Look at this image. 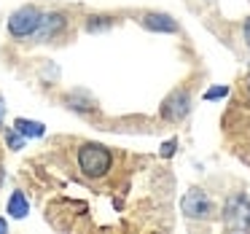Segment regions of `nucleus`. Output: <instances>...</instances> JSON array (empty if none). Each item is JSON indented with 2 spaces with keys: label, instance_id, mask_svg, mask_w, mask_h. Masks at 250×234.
<instances>
[{
  "label": "nucleus",
  "instance_id": "f257e3e1",
  "mask_svg": "<svg viewBox=\"0 0 250 234\" xmlns=\"http://www.w3.org/2000/svg\"><path fill=\"white\" fill-rule=\"evenodd\" d=\"M78 170L86 178H103L110 170V151L97 143H86L78 148Z\"/></svg>",
  "mask_w": 250,
  "mask_h": 234
},
{
  "label": "nucleus",
  "instance_id": "f03ea898",
  "mask_svg": "<svg viewBox=\"0 0 250 234\" xmlns=\"http://www.w3.org/2000/svg\"><path fill=\"white\" fill-rule=\"evenodd\" d=\"M41 19H43V17H41L38 8L24 6V8H19V11L8 19V33H11L14 38H27V35H33L35 30H38Z\"/></svg>",
  "mask_w": 250,
  "mask_h": 234
},
{
  "label": "nucleus",
  "instance_id": "7ed1b4c3",
  "mask_svg": "<svg viewBox=\"0 0 250 234\" xmlns=\"http://www.w3.org/2000/svg\"><path fill=\"white\" fill-rule=\"evenodd\" d=\"M223 221L229 229H250V199H245V196L229 199L226 210H223Z\"/></svg>",
  "mask_w": 250,
  "mask_h": 234
},
{
  "label": "nucleus",
  "instance_id": "20e7f679",
  "mask_svg": "<svg viewBox=\"0 0 250 234\" xmlns=\"http://www.w3.org/2000/svg\"><path fill=\"white\" fill-rule=\"evenodd\" d=\"M180 207H183V213L188 218H207L210 215V210H212V205H210V199H207L202 191H188V194L183 196V202H180Z\"/></svg>",
  "mask_w": 250,
  "mask_h": 234
},
{
  "label": "nucleus",
  "instance_id": "39448f33",
  "mask_svg": "<svg viewBox=\"0 0 250 234\" xmlns=\"http://www.w3.org/2000/svg\"><path fill=\"white\" fill-rule=\"evenodd\" d=\"M188 105H191V100H188L186 92H172L162 105V116L167 121H180L186 113H188Z\"/></svg>",
  "mask_w": 250,
  "mask_h": 234
},
{
  "label": "nucleus",
  "instance_id": "423d86ee",
  "mask_svg": "<svg viewBox=\"0 0 250 234\" xmlns=\"http://www.w3.org/2000/svg\"><path fill=\"white\" fill-rule=\"evenodd\" d=\"M143 24H146L148 30H156V33H175V30H178V24H175L167 14H148V17L143 19Z\"/></svg>",
  "mask_w": 250,
  "mask_h": 234
},
{
  "label": "nucleus",
  "instance_id": "0eeeda50",
  "mask_svg": "<svg viewBox=\"0 0 250 234\" xmlns=\"http://www.w3.org/2000/svg\"><path fill=\"white\" fill-rule=\"evenodd\" d=\"M14 129L22 132L24 137H43L46 127H43V124H38V121H30V119H17Z\"/></svg>",
  "mask_w": 250,
  "mask_h": 234
},
{
  "label": "nucleus",
  "instance_id": "6e6552de",
  "mask_svg": "<svg viewBox=\"0 0 250 234\" xmlns=\"http://www.w3.org/2000/svg\"><path fill=\"white\" fill-rule=\"evenodd\" d=\"M30 213V205H27V199H24V194H11V199H8V215H14V218H24Z\"/></svg>",
  "mask_w": 250,
  "mask_h": 234
},
{
  "label": "nucleus",
  "instance_id": "1a4fd4ad",
  "mask_svg": "<svg viewBox=\"0 0 250 234\" xmlns=\"http://www.w3.org/2000/svg\"><path fill=\"white\" fill-rule=\"evenodd\" d=\"M6 143H8V148L19 151V148H24V135H22V132H17V129H11L6 135Z\"/></svg>",
  "mask_w": 250,
  "mask_h": 234
},
{
  "label": "nucleus",
  "instance_id": "9d476101",
  "mask_svg": "<svg viewBox=\"0 0 250 234\" xmlns=\"http://www.w3.org/2000/svg\"><path fill=\"white\" fill-rule=\"evenodd\" d=\"M226 92H229L226 86H215V89H207L205 97H207V100H221V97H226Z\"/></svg>",
  "mask_w": 250,
  "mask_h": 234
},
{
  "label": "nucleus",
  "instance_id": "9b49d317",
  "mask_svg": "<svg viewBox=\"0 0 250 234\" xmlns=\"http://www.w3.org/2000/svg\"><path fill=\"white\" fill-rule=\"evenodd\" d=\"M172 151H175V140H169V143H164V156H172Z\"/></svg>",
  "mask_w": 250,
  "mask_h": 234
},
{
  "label": "nucleus",
  "instance_id": "f8f14e48",
  "mask_svg": "<svg viewBox=\"0 0 250 234\" xmlns=\"http://www.w3.org/2000/svg\"><path fill=\"white\" fill-rule=\"evenodd\" d=\"M245 41H248V46H250V19L245 22Z\"/></svg>",
  "mask_w": 250,
  "mask_h": 234
},
{
  "label": "nucleus",
  "instance_id": "ddd939ff",
  "mask_svg": "<svg viewBox=\"0 0 250 234\" xmlns=\"http://www.w3.org/2000/svg\"><path fill=\"white\" fill-rule=\"evenodd\" d=\"M3 113H6V108H3V103H0V124H3Z\"/></svg>",
  "mask_w": 250,
  "mask_h": 234
},
{
  "label": "nucleus",
  "instance_id": "4468645a",
  "mask_svg": "<svg viewBox=\"0 0 250 234\" xmlns=\"http://www.w3.org/2000/svg\"><path fill=\"white\" fill-rule=\"evenodd\" d=\"M0 232H6V221H0Z\"/></svg>",
  "mask_w": 250,
  "mask_h": 234
}]
</instances>
